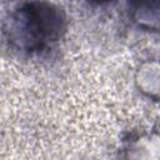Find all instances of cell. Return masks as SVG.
<instances>
[{"mask_svg": "<svg viewBox=\"0 0 160 160\" xmlns=\"http://www.w3.org/2000/svg\"><path fill=\"white\" fill-rule=\"evenodd\" d=\"M68 26V14L60 5L48 1H22L4 14L0 34L14 54L21 58H40L64 40Z\"/></svg>", "mask_w": 160, "mask_h": 160, "instance_id": "obj_1", "label": "cell"}, {"mask_svg": "<svg viewBox=\"0 0 160 160\" xmlns=\"http://www.w3.org/2000/svg\"><path fill=\"white\" fill-rule=\"evenodd\" d=\"M134 82L139 92L158 101L159 99V62L156 59L144 60L135 71Z\"/></svg>", "mask_w": 160, "mask_h": 160, "instance_id": "obj_2", "label": "cell"}, {"mask_svg": "<svg viewBox=\"0 0 160 160\" xmlns=\"http://www.w3.org/2000/svg\"><path fill=\"white\" fill-rule=\"evenodd\" d=\"M129 20L141 30L158 31L159 29V2H129L128 4Z\"/></svg>", "mask_w": 160, "mask_h": 160, "instance_id": "obj_3", "label": "cell"}]
</instances>
